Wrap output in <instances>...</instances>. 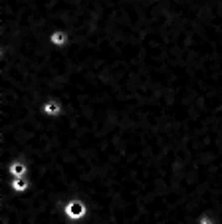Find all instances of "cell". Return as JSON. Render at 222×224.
Segmentation results:
<instances>
[{"label": "cell", "mask_w": 222, "mask_h": 224, "mask_svg": "<svg viewBox=\"0 0 222 224\" xmlns=\"http://www.w3.org/2000/svg\"><path fill=\"white\" fill-rule=\"evenodd\" d=\"M65 212H68L69 218L77 220V218H82L83 214H86V206H83V202H79V201H72L68 204V208H65Z\"/></svg>", "instance_id": "cell-1"}, {"label": "cell", "mask_w": 222, "mask_h": 224, "mask_svg": "<svg viewBox=\"0 0 222 224\" xmlns=\"http://www.w3.org/2000/svg\"><path fill=\"white\" fill-rule=\"evenodd\" d=\"M54 42H64V36H60V34H56V36H54Z\"/></svg>", "instance_id": "cell-4"}, {"label": "cell", "mask_w": 222, "mask_h": 224, "mask_svg": "<svg viewBox=\"0 0 222 224\" xmlns=\"http://www.w3.org/2000/svg\"><path fill=\"white\" fill-rule=\"evenodd\" d=\"M22 171H24L22 165H12V173H22Z\"/></svg>", "instance_id": "cell-3"}, {"label": "cell", "mask_w": 222, "mask_h": 224, "mask_svg": "<svg viewBox=\"0 0 222 224\" xmlns=\"http://www.w3.org/2000/svg\"><path fill=\"white\" fill-rule=\"evenodd\" d=\"M200 224H212V220H210V218H202Z\"/></svg>", "instance_id": "cell-5"}, {"label": "cell", "mask_w": 222, "mask_h": 224, "mask_svg": "<svg viewBox=\"0 0 222 224\" xmlns=\"http://www.w3.org/2000/svg\"><path fill=\"white\" fill-rule=\"evenodd\" d=\"M46 113H50V115H56L58 113V105H54V103H50V105H46Z\"/></svg>", "instance_id": "cell-2"}]
</instances>
